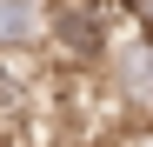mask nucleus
Segmentation results:
<instances>
[{"label": "nucleus", "mask_w": 153, "mask_h": 147, "mask_svg": "<svg viewBox=\"0 0 153 147\" xmlns=\"http://www.w3.org/2000/svg\"><path fill=\"white\" fill-rule=\"evenodd\" d=\"M40 40L53 47L60 60H73V67H100V54H107V40H113L107 7H93V0H53L47 20H40Z\"/></svg>", "instance_id": "f257e3e1"}, {"label": "nucleus", "mask_w": 153, "mask_h": 147, "mask_svg": "<svg viewBox=\"0 0 153 147\" xmlns=\"http://www.w3.org/2000/svg\"><path fill=\"white\" fill-rule=\"evenodd\" d=\"M27 100V80H13V54H0V114Z\"/></svg>", "instance_id": "20e7f679"}, {"label": "nucleus", "mask_w": 153, "mask_h": 147, "mask_svg": "<svg viewBox=\"0 0 153 147\" xmlns=\"http://www.w3.org/2000/svg\"><path fill=\"white\" fill-rule=\"evenodd\" d=\"M40 20H47V0H0V54L40 47Z\"/></svg>", "instance_id": "7ed1b4c3"}, {"label": "nucleus", "mask_w": 153, "mask_h": 147, "mask_svg": "<svg viewBox=\"0 0 153 147\" xmlns=\"http://www.w3.org/2000/svg\"><path fill=\"white\" fill-rule=\"evenodd\" d=\"M100 67H107V80H113L120 100L153 107V27L113 34V40H107V54H100Z\"/></svg>", "instance_id": "f03ea898"}, {"label": "nucleus", "mask_w": 153, "mask_h": 147, "mask_svg": "<svg viewBox=\"0 0 153 147\" xmlns=\"http://www.w3.org/2000/svg\"><path fill=\"white\" fill-rule=\"evenodd\" d=\"M120 14L133 20V27H153V0H120Z\"/></svg>", "instance_id": "39448f33"}]
</instances>
